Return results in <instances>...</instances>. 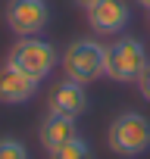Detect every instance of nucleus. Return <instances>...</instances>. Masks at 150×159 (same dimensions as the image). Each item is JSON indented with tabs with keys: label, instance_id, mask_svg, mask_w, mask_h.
<instances>
[{
	"label": "nucleus",
	"instance_id": "obj_1",
	"mask_svg": "<svg viewBox=\"0 0 150 159\" xmlns=\"http://www.w3.org/2000/svg\"><path fill=\"white\" fill-rule=\"evenodd\" d=\"M106 143L116 156H125V159L147 153L150 150V119L134 109L119 112L106 128Z\"/></svg>",
	"mask_w": 150,
	"mask_h": 159
},
{
	"label": "nucleus",
	"instance_id": "obj_2",
	"mask_svg": "<svg viewBox=\"0 0 150 159\" xmlns=\"http://www.w3.org/2000/svg\"><path fill=\"white\" fill-rule=\"evenodd\" d=\"M59 66H63L66 78H75V81H82V84H91L100 75H106V47L91 41V38H78V41H72L63 50Z\"/></svg>",
	"mask_w": 150,
	"mask_h": 159
},
{
	"label": "nucleus",
	"instance_id": "obj_3",
	"mask_svg": "<svg viewBox=\"0 0 150 159\" xmlns=\"http://www.w3.org/2000/svg\"><path fill=\"white\" fill-rule=\"evenodd\" d=\"M147 62L150 59H147L144 44L131 34H122L113 44H106V78H113L119 84H134L141 72L147 69Z\"/></svg>",
	"mask_w": 150,
	"mask_h": 159
},
{
	"label": "nucleus",
	"instance_id": "obj_4",
	"mask_svg": "<svg viewBox=\"0 0 150 159\" xmlns=\"http://www.w3.org/2000/svg\"><path fill=\"white\" fill-rule=\"evenodd\" d=\"M7 62H13L16 69H22L25 75L38 78V81H44V78L53 72V66L59 62L56 56V47L38 34H28V38H19L10 53H7Z\"/></svg>",
	"mask_w": 150,
	"mask_h": 159
},
{
	"label": "nucleus",
	"instance_id": "obj_5",
	"mask_svg": "<svg viewBox=\"0 0 150 159\" xmlns=\"http://www.w3.org/2000/svg\"><path fill=\"white\" fill-rule=\"evenodd\" d=\"M47 22H50L47 0H10V7H7V25L19 38L41 34L47 28Z\"/></svg>",
	"mask_w": 150,
	"mask_h": 159
},
{
	"label": "nucleus",
	"instance_id": "obj_6",
	"mask_svg": "<svg viewBox=\"0 0 150 159\" xmlns=\"http://www.w3.org/2000/svg\"><path fill=\"white\" fill-rule=\"evenodd\" d=\"M85 13H88V25L94 34H119L131 22V10L125 0H97Z\"/></svg>",
	"mask_w": 150,
	"mask_h": 159
},
{
	"label": "nucleus",
	"instance_id": "obj_7",
	"mask_svg": "<svg viewBox=\"0 0 150 159\" xmlns=\"http://www.w3.org/2000/svg\"><path fill=\"white\" fill-rule=\"evenodd\" d=\"M47 109L78 119L88 109V91H85V84L75 81V78H59V81L50 88V94H47Z\"/></svg>",
	"mask_w": 150,
	"mask_h": 159
},
{
	"label": "nucleus",
	"instance_id": "obj_8",
	"mask_svg": "<svg viewBox=\"0 0 150 159\" xmlns=\"http://www.w3.org/2000/svg\"><path fill=\"white\" fill-rule=\"evenodd\" d=\"M38 78L25 75L22 69H16L13 62H3L0 66V103L7 106H19V103H28L35 94H38Z\"/></svg>",
	"mask_w": 150,
	"mask_h": 159
},
{
	"label": "nucleus",
	"instance_id": "obj_9",
	"mask_svg": "<svg viewBox=\"0 0 150 159\" xmlns=\"http://www.w3.org/2000/svg\"><path fill=\"white\" fill-rule=\"evenodd\" d=\"M75 134H78V125H75L72 116H63V112H47L41 128H38V140L44 150H53L66 140H72Z\"/></svg>",
	"mask_w": 150,
	"mask_h": 159
},
{
	"label": "nucleus",
	"instance_id": "obj_10",
	"mask_svg": "<svg viewBox=\"0 0 150 159\" xmlns=\"http://www.w3.org/2000/svg\"><path fill=\"white\" fill-rule=\"evenodd\" d=\"M47 159H91V143H88L85 137L75 134L72 140H66V143L47 150Z\"/></svg>",
	"mask_w": 150,
	"mask_h": 159
},
{
	"label": "nucleus",
	"instance_id": "obj_11",
	"mask_svg": "<svg viewBox=\"0 0 150 159\" xmlns=\"http://www.w3.org/2000/svg\"><path fill=\"white\" fill-rule=\"evenodd\" d=\"M0 159H28V147L16 137H0Z\"/></svg>",
	"mask_w": 150,
	"mask_h": 159
},
{
	"label": "nucleus",
	"instance_id": "obj_12",
	"mask_svg": "<svg viewBox=\"0 0 150 159\" xmlns=\"http://www.w3.org/2000/svg\"><path fill=\"white\" fill-rule=\"evenodd\" d=\"M134 84H138V94H141V97L150 103V62H147V69L141 72V78H138Z\"/></svg>",
	"mask_w": 150,
	"mask_h": 159
},
{
	"label": "nucleus",
	"instance_id": "obj_13",
	"mask_svg": "<svg viewBox=\"0 0 150 159\" xmlns=\"http://www.w3.org/2000/svg\"><path fill=\"white\" fill-rule=\"evenodd\" d=\"M72 3H75V7H82V10H88L91 3H97V0H72Z\"/></svg>",
	"mask_w": 150,
	"mask_h": 159
},
{
	"label": "nucleus",
	"instance_id": "obj_14",
	"mask_svg": "<svg viewBox=\"0 0 150 159\" xmlns=\"http://www.w3.org/2000/svg\"><path fill=\"white\" fill-rule=\"evenodd\" d=\"M134 3H141V7H144V10L150 13V0H134Z\"/></svg>",
	"mask_w": 150,
	"mask_h": 159
}]
</instances>
